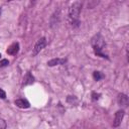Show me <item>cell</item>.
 Wrapping results in <instances>:
<instances>
[{
  "mask_svg": "<svg viewBox=\"0 0 129 129\" xmlns=\"http://www.w3.org/2000/svg\"><path fill=\"white\" fill-rule=\"evenodd\" d=\"M91 43H92V46H93V49H94V52H95L96 55H99V56L107 57L108 58V56L103 52L104 47H105V40H104L103 36L100 33L96 34L92 38Z\"/></svg>",
  "mask_w": 129,
  "mask_h": 129,
  "instance_id": "1",
  "label": "cell"
},
{
  "mask_svg": "<svg viewBox=\"0 0 129 129\" xmlns=\"http://www.w3.org/2000/svg\"><path fill=\"white\" fill-rule=\"evenodd\" d=\"M81 8H82V6L79 2H75L71 5V7L69 9V16L73 20V22L79 23L78 18H79L80 13H81Z\"/></svg>",
  "mask_w": 129,
  "mask_h": 129,
  "instance_id": "2",
  "label": "cell"
},
{
  "mask_svg": "<svg viewBox=\"0 0 129 129\" xmlns=\"http://www.w3.org/2000/svg\"><path fill=\"white\" fill-rule=\"evenodd\" d=\"M45 45H46V40H45V38H44V37L39 38V39L36 41L35 45H34V48H33V51H32V55L34 56V55H36L37 53H39V52L44 48Z\"/></svg>",
  "mask_w": 129,
  "mask_h": 129,
  "instance_id": "3",
  "label": "cell"
},
{
  "mask_svg": "<svg viewBox=\"0 0 129 129\" xmlns=\"http://www.w3.org/2000/svg\"><path fill=\"white\" fill-rule=\"evenodd\" d=\"M123 117H124V111L123 110L117 111L116 114H115V119L113 121V126L114 127H118L121 124V121L123 120Z\"/></svg>",
  "mask_w": 129,
  "mask_h": 129,
  "instance_id": "4",
  "label": "cell"
},
{
  "mask_svg": "<svg viewBox=\"0 0 129 129\" xmlns=\"http://www.w3.org/2000/svg\"><path fill=\"white\" fill-rule=\"evenodd\" d=\"M18 50H19V43H18V42H14V43H12V44L7 48L6 52H7L8 54H10V55H15V54L18 52Z\"/></svg>",
  "mask_w": 129,
  "mask_h": 129,
  "instance_id": "5",
  "label": "cell"
},
{
  "mask_svg": "<svg viewBox=\"0 0 129 129\" xmlns=\"http://www.w3.org/2000/svg\"><path fill=\"white\" fill-rule=\"evenodd\" d=\"M14 103H15V105H16L17 107L22 108V109L29 108V106H30L29 102H28L27 100H25V99H17V100H15Z\"/></svg>",
  "mask_w": 129,
  "mask_h": 129,
  "instance_id": "6",
  "label": "cell"
},
{
  "mask_svg": "<svg viewBox=\"0 0 129 129\" xmlns=\"http://www.w3.org/2000/svg\"><path fill=\"white\" fill-rule=\"evenodd\" d=\"M128 97L125 95V94H119L118 95V104L121 106V107H126L128 105Z\"/></svg>",
  "mask_w": 129,
  "mask_h": 129,
  "instance_id": "7",
  "label": "cell"
},
{
  "mask_svg": "<svg viewBox=\"0 0 129 129\" xmlns=\"http://www.w3.org/2000/svg\"><path fill=\"white\" fill-rule=\"evenodd\" d=\"M64 62H66L64 58H52V59L47 61V66L48 67H54V66H57V64H62Z\"/></svg>",
  "mask_w": 129,
  "mask_h": 129,
  "instance_id": "8",
  "label": "cell"
},
{
  "mask_svg": "<svg viewBox=\"0 0 129 129\" xmlns=\"http://www.w3.org/2000/svg\"><path fill=\"white\" fill-rule=\"evenodd\" d=\"M33 82H34L33 76H32L30 73H27V74L24 76V78H23V85H24V86H26V85H31V84H33Z\"/></svg>",
  "mask_w": 129,
  "mask_h": 129,
  "instance_id": "9",
  "label": "cell"
},
{
  "mask_svg": "<svg viewBox=\"0 0 129 129\" xmlns=\"http://www.w3.org/2000/svg\"><path fill=\"white\" fill-rule=\"evenodd\" d=\"M93 78H94V80L95 81H100L102 78H103V75L100 73V72H94L93 73Z\"/></svg>",
  "mask_w": 129,
  "mask_h": 129,
  "instance_id": "10",
  "label": "cell"
},
{
  "mask_svg": "<svg viewBox=\"0 0 129 129\" xmlns=\"http://www.w3.org/2000/svg\"><path fill=\"white\" fill-rule=\"evenodd\" d=\"M7 127L6 121L4 119H0V129H5Z\"/></svg>",
  "mask_w": 129,
  "mask_h": 129,
  "instance_id": "11",
  "label": "cell"
},
{
  "mask_svg": "<svg viewBox=\"0 0 129 129\" xmlns=\"http://www.w3.org/2000/svg\"><path fill=\"white\" fill-rule=\"evenodd\" d=\"M8 64H9L8 59H1V60H0V68L6 67V66H8Z\"/></svg>",
  "mask_w": 129,
  "mask_h": 129,
  "instance_id": "12",
  "label": "cell"
},
{
  "mask_svg": "<svg viewBox=\"0 0 129 129\" xmlns=\"http://www.w3.org/2000/svg\"><path fill=\"white\" fill-rule=\"evenodd\" d=\"M5 98H6V93L2 89H0V99H5Z\"/></svg>",
  "mask_w": 129,
  "mask_h": 129,
  "instance_id": "13",
  "label": "cell"
},
{
  "mask_svg": "<svg viewBox=\"0 0 129 129\" xmlns=\"http://www.w3.org/2000/svg\"><path fill=\"white\" fill-rule=\"evenodd\" d=\"M92 97H93V100H98V99H99V97H100V94L93 93V94H92Z\"/></svg>",
  "mask_w": 129,
  "mask_h": 129,
  "instance_id": "14",
  "label": "cell"
},
{
  "mask_svg": "<svg viewBox=\"0 0 129 129\" xmlns=\"http://www.w3.org/2000/svg\"><path fill=\"white\" fill-rule=\"evenodd\" d=\"M1 12H2V9L0 8V15H1Z\"/></svg>",
  "mask_w": 129,
  "mask_h": 129,
  "instance_id": "15",
  "label": "cell"
},
{
  "mask_svg": "<svg viewBox=\"0 0 129 129\" xmlns=\"http://www.w3.org/2000/svg\"><path fill=\"white\" fill-rule=\"evenodd\" d=\"M6 1H11V0H6Z\"/></svg>",
  "mask_w": 129,
  "mask_h": 129,
  "instance_id": "16",
  "label": "cell"
},
{
  "mask_svg": "<svg viewBox=\"0 0 129 129\" xmlns=\"http://www.w3.org/2000/svg\"><path fill=\"white\" fill-rule=\"evenodd\" d=\"M0 57H1V53H0Z\"/></svg>",
  "mask_w": 129,
  "mask_h": 129,
  "instance_id": "17",
  "label": "cell"
}]
</instances>
